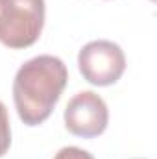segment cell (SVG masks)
Masks as SVG:
<instances>
[{"instance_id": "3", "label": "cell", "mask_w": 157, "mask_h": 159, "mask_svg": "<svg viewBox=\"0 0 157 159\" xmlns=\"http://www.w3.org/2000/svg\"><path fill=\"white\" fill-rule=\"evenodd\" d=\"M78 69L85 81L96 87L117 83L126 70L124 50L113 41L98 39L87 43L78 54Z\"/></svg>"}, {"instance_id": "6", "label": "cell", "mask_w": 157, "mask_h": 159, "mask_svg": "<svg viewBox=\"0 0 157 159\" xmlns=\"http://www.w3.org/2000/svg\"><path fill=\"white\" fill-rule=\"evenodd\" d=\"M54 159H94V157H92V154H89L87 150H81L78 146H65L54 156Z\"/></svg>"}, {"instance_id": "2", "label": "cell", "mask_w": 157, "mask_h": 159, "mask_svg": "<svg viewBox=\"0 0 157 159\" xmlns=\"http://www.w3.org/2000/svg\"><path fill=\"white\" fill-rule=\"evenodd\" d=\"M44 26V0H0V43L22 50L37 43Z\"/></svg>"}, {"instance_id": "5", "label": "cell", "mask_w": 157, "mask_h": 159, "mask_svg": "<svg viewBox=\"0 0 157 159\" xmlns=\"http://www.w3.org/2000/svg\"><path fill=\"white\" fill-rule=\"evenodd\" d=\"M11 146V126H9V115L6 106L0 102V157L7 154Z\"/></svg>"}, {"instance_id": "1", "label": "cell", "mask_w": 157, "mask_h": 159, "mask_svg": "<svg viewBox=\"0 0 157 159\" xmlns=\"http://www.w3.org/2000/svg\"><path fill=\"white\" fill-rule=\"evenodd\" d=\"M69 81L65 63L43 54L26 61L13 80V102L26 126H39L48 119Z\"/></svg>"}, {"instance_id": "4", "label": "cell", "mask_w": 157, "mask_h": 159, "mask_svg": "<svg viewBox=\"0 0 157 159\" xmlns=\"http://www.w3.org/2000/svg\"><path fill=\"white\" fill-rule=\"evenodd\" d=\"M65 128L81 139H92L105 131L109 124V109L100 94L94 91H81L74 94L65 107Z\"/></svg>"}]
</instances>
